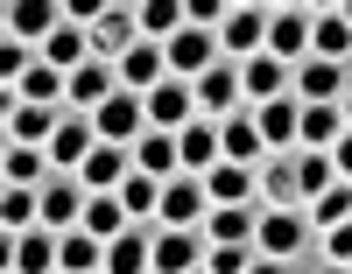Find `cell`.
Masks as SVG:
<instances>
[{
    "label": "cell",
    "instance_id": "26",
    "mask_svg": "<svg viewBox=\"0 0 352 274\" xmlns=\"http://www.w3.org/2000/svg\"><path fill=\"white\" fill-rule=\"evenodd\" d=\"M261 204L268 211H289V204H303V190H296V148L289 155H261Z\"/></svg>",
    "mask_w": 352,
    "mask_h": 274
},
{
    "label": "cell",
    "instance_id": "5",
    "mask_svg": "<svg viewBox=\"0 0 352 274\" xmlns=\"http://www.w3.org/2000/svg\"><path fill=\"white\" fill-rule=\"evenodd\" d=\"M212 218V197H204V176H169L162 183V211H155V225H176V232H190V225H204Z\"/></svg>",
    "mask_w": 352,
    "mask_h": 274
},
{
    "label": "cell",
    "instance_id": "25",
    "mask_svg": "<svg viewBox=\"0 0 352 274\" xmlns=\"http://www.w3.org/2000/svg\"><path fill=\"white\" fill-rule=\"evenodd\" d=\"M127 176H134V148H113V141H99L92 155H85V169H78L85 190H120Z\"/></svg>",
    "mask_w": 352,
    "mask_h": 274
},
{
    "label": "cell",
    "instance_id": "8",
    "mask_svg": "<svg viewBox=\"0 0 352 274\" xmlns=\"http://www.w3.org/2000/svg\"><path fill=\"white\" fill-rule=\"evenodd\" d=\"M43 225L50 232H78V218H85V204H92V190H85V183L71 176V169H56L50 183H43Z\"/></svg>",
    "mask_w": 352,
    "mask_h": 274
},
{
    "label": "cell",
    "instance_id": "6",
    "mask_svg": "<svg viewBox=\"0 0 352 274\" xmlns=\"http://www.w3.org/2000/svg\"><path fill=\"white\" fill-rule=\"evenodd\" d=\"M268 49V8H226L219 21V56L226 64H247V56Z\"/></svg>",
    "mask_w": 352,
    "mask_h": 274
},
{
    "label": "cell",
    "instance_id": "36",
    "mask_svg": "<svg viewBox=\"0 0 352 274\" xmlns=\"http://www.w3.org/2000/svg\"><path fill=\"white\" fill-rule=\"evenodd\" d=\"M120 204H127V218H134V225H155V211H162V183L134 169V176L120 183Z\"/></svg>",
    "mask_w": 352,
    "mask_h": 274
},
{
    "label": "cell",
    "instance_id": "32",
    "mask_svg": "<svg viewBox=\"0 0 352 274\" xmlns=\"http://www.w3.org/2000/svg\"><path fill=\"white\" fill-rule=\"evenodd\" d=\"M92 239H120L134 218H127V204H120V190H92V204H85V218H78Z\"/></svg>",
    "mask_w": 352,
    "mask_h": 274
},
{
    "label": "cell",
    "instance_id": "11",
    "mask_svg": "<svg viewBox=\"0 0 352 274\" xmlns=\"http://www.w3.org/2000/svg\"><path fill=\"white\" fill-rule=\"evenodd\" d=\"M190 119H204V113H197V91H190L184 78H162V84L148 91V127H155V134H184Z\"/></svg>",
    "mask_w": 352,
    "mask_h": 274
},
{
    "label": "cell",
    "instance_id": "42",
    "mask_svg": "<svg viewBox=\"0 0 352 274\" xmlns=\"http://www.w3.org/2000/svg\"><path fill=\"white\" fill-rule=\"evenodd\" d=\"M331 162H338V183H352V127L338 134V148H331Z\"/></svg>",
    "mask_w": 352,
    "mask_h": 274
},
{
    "label": "cell",
    "instance_id": "7",
    "mask_svg": "<svg viewBox=\"0 0 352 274\" xmlns=\"http://www.w3.org/2000/svg\"><path fill=\"white\" fill-rule=\"evenodd\" d=\"M64 21H71V8H56V0H14V8H8V43L43 49Z\"/></svg>",
    "mask_w": 352,
    "mask_h": 274
},
{
    "label": "cell",
    "instance_id": "31",
    "mask_svg": "<svg viewBox=\"0 0 352 274\" xmlns=\"http://www.w3.org/2000/svg\"><path fill=\"white\" fill-rule=\"evenodd\" d=\"M134 169L141 176H155V183H169V176H184V155H176V134H141L134 141Z\"/></svg>",
    "mask_w": 352,
    "mask_h": 274
},
{
    "label": "cell",
    "instance_id": "23",
    "mask_svg": "<svg viewBox=\"0 0 352 274\" xmlns=\"http://www.w3.org/2000/svg\"><path fill=\"white\" fill-rule=\"evenodd\" d=\"M36 56H43L50 71H64V78H71V71L92 64V28H85V21H64V28H56V36L36 49Z\"/></svg>",
    "mask_w": 352,
    "mask_h": 274
},
{
    "label": "cell",
    "instance_id": "13",
    "mask_svg": "<svg viewBox=\"0 0 352 274\" xmlns=\"http://www.w3.org/2000/svg\"><path fill=\"white\" fill-rule=\"evenodd\" d=\"M352 91V64H324V56H303L296 64V99L303 106H338Z\"/></svg>",
    "mask_w": 352,
    "mask_h": 274
},
{
    "label": "cell",
    "instance_id": "39",
    "mask_svg": "<svg viewBox=\"0 0 352 274\" xmlns=\"http://www.w3.org/2000/svg\"><path fill=\"white\" fill-rule=\"evenodd\" d=\"M0 225H8V232L43 225V197H36V190H21V183H8V197H0Z\"/></svg>",
    "mask_w": 352,
    "mask_h": 274
},
{
    "label": "cell",
    "instance_id": "21",
    "mask_svg": "<svg viewBox=\"0 0 352 274\" xmlns=\"http://www.w3.org/2000/svg\"><path fill=\"white\" fill-rule=\"evenodd\" d=\"M219 155L226 162H247V169L268 155V141H261V127H254V106H240V113L219 119Z\"/></svg>",
    "mask_w": 352,
    "mask_h": 274
},
{
    "label": "cell",
    "instance_id": "1",
    "mask_svg": "<svg viewBox=\"0 0 352 274\" xmlns=\"http://www.w3.org/2000/svg\"><path fill=\"white\" fill-rule=\"evenodd\" d=\"M254 247L268 253V260H296L317 247V225H310V204H289V211H268L261 204V232H254Z\"/></svg>",
    "mask_w": 352,
    "mask_h": 274
},
{
    "label": "cell",
    "instance_id": "43",
    "mask_svg": "<svg viewBox=\"0 0 352 274\" xmlns=\"http://www.w3.org/2000/svg\"><path fill=\"white\" fill-rule=\"evenodd\" d=\"M247 274H296V260H268V253H254V267Z\"/></svg>",
    "mask_w": 352,
    "mask_h": 274
},
{
    "label": "cell",
    "instance_id": "41",
    "mask_svg": "<svg viewBox=\"0 0 352 274\" xmlns=\"http://www.w3.org/2000/svg\"><path fill=\"white\" fill-rule=\"evenodd\" d=\"M317 247H324V260H352V218L331 225V232H317Z\"/></svg>",
    "mask_w": 352,
    "mask_h": 274
},
{
    "label": "cell",
    "instance_id": "14",
    "mask_svg": "<svg viewBox=\"0 0 352 274\" xmlns=\"http://www.w3.org/2000/svg\"><path fill=\"white\" fill-rule=\"evenodd\" d=\"M204 253H212L204 225H190V232L162 225V232H155V274H197V267H204Z\"/></svg>",
    "mask_w": 352,
    "mask_h": 274
},
{
    "label": "cell",
    "instance_id": "27",
    "mask_svg": "<svg viewBox=\"0 0 352 274\" xmlns=\"http://www.w3.org/2000/svg\"><path fill=\"white\" fill-rule=\"evenodd\" d=\"M113 71H120V84H127V91H141V99H148V91L169 78V56H162V43H134Z\"/></svg>",
    "mask_w": 352,
    "mask_h": 274
},
{
    "label": "cell",
    "instance_id": "9",
    "mask_svg": "<svg viewBox=\"0 0 352 274\" xmlns=\"http://www.w3.org/2000/svg\"><path fill=\"white\" fill-rule=\"evenodd\" d=\"M141 43V8H127V0H113V8H99L92 21V56H106V64H120V56Z\"/></svg>",
    "mask_w": 352,
    "mask_h": 274
},
{
    "label": "cell",
    "instance_id": "28",
    "mask_svg": "<svg viewBox=\"0 0 352 274\" xmlns=\"http://www.w3.org/2000/svg\"><path fill=\"white\" fill-rule=\"evenodd\" d=\"M310 56H324V64H352V21L338 8H317L310 14Z\"/></svg>",
    "mask_w": 352,
    "mask_h": 274
},
{
    "label": "cell",
    "instance_id": "16",
    "mask_svg": "<svg viewBox=\"0 0 352 274\" xmlns=\"http://www.w3.org/2000/svg\"><path fill=\"white\" fill-rule=\"evenodd\" d=\"M92 148H99L92 113H64V119H56V134H50V162H56V169H71V176H78Z\"/></svg>",
    "mask_w": 352,
    "mask_h": 274
},
{
    "label": "cell",
    "instance_id": "17",
    "mask_svg": "<svg viewBox=\"0 0 352 274\" xmlns=\"http://www.w3.org/2000/svg\"><path fill=\"white\" fill-rule=\"evenodd\" d=\"M190 91H197V113H204V119H226V113H240V106H247V91H240V64H212Z\"/></svg>",
    "mask_w": 352,
    "mask_h": 274
},
{
    "label": "cell",
    "instance_id": "33",
    "mask_svg": "<svg viewBox=\"0 0 352 274\" xmlns=\"http://www.w3.org/2000/svg\"><path fill=\"white\" fill-rule=\"evenodd\" d=\"M338 134H345V113L338 106H303V119H296V148H338Z\"/></svg>",
    "mask_w": 352,
    "mask_h": 274
},
{
    "label": "cell",
    "instance_id": "18",
    "mask_svg": "<svg viewBox=\"0 0 352 274\" xmlns=\"http://www.w3.org/2000/svg\"><path fill=\"white\" fill-rule=\"evenodd\" d=\"M155 232L162 225H127L120 239H106V274H155Z\"/></svg>",
    "mask_w": 352,
    "mask_h": 274
},
{
    "label": "cell",
    "instance_id": "22",
    "mask_svg": "<svg viewBox=\"0 0 352 274\" xmlns=\"http://www.w3.org/2000/svg\"><path fill=\"white\" fill-rule=\"evenodd\" d=\"M113 91H120V71H113L106 56H92L85 71H71V106H64V113H99Z\"/></svg>",
    "mask_w": 352,
    "mask_h": 274
},
{
    "label": "cell",
    "instance_id": "19",
    "mask_svg": "<svg viewBox=\"0 0 352 274\" xmlns=\"http://www.w3.org/2000/svg\"><path fill=\"white\" fill-rule=\"evenodd\" d=\"M8 99H21V106H56V113H64V106H71V78H64V71H50L43 56H36V64H28V71L8 84Z\"/></svg>",
    "mask_w": 352,
    "mask_h": 274
},
{
    "label": "cell",
    "instance_id": "4",
    "mask_svg": "<svg viewBox=\"0 0 352 274\" xmlns=\"http://www.w3.org/2000/svg\"><path fill=\"white\" fill-rule=\"evenodd\" d=\"M92 127H99V141H113V148H134L141 134H148V99H141V91H113V99L92 113Z\"/></svg>",
    "mask_w": 352,
    "mask_h": 274
},
{
    "label": "cell",
    "instance_id": "30",
    "mask_svg": "<svg viewBox=\"0 0 352 274\" xmlns=\"http://www.w3.org/2000/svg\"><path fill=\"white\" fill-rule=\"evenodd\" d=\"M176 155H184V169H190V176L219 169V162H226V155H219V119H190V127L176 134Z\"/></svg>",
    "mask_w": 352,
    "mask_h": 274
},
{
    "label": "cell",
    "instance_id": "15",
    "mask_svg": "<svg viewBox=\"0 0 352 274\" xmlns=\"http://www.w3.org/2000/svg\"><path fill=\"white\" fill-rule=\"evenodd\" d=\"M240 91H247V106H275V99L296 91V71L275 64V56L261 49V56H247V64H240Z\"/></svg>",
    "mask_w": 352,
    "mask_h": 274
},
{
    "label": "cell",
    "instance_id": "3",
    "mask_svg": "<svg viewBox=\"0 0 352 274\" xmlns=\"http://www.w3.org/2000/svg\"><path fill=\"white\" fill-rule=\"evenodd\" d=\"M8 274H64V232L50 225L8 232Z\"/></svg>",
    "mask_w": 352,
    "mask_h": 274
},
{
    "label": "cell",
    "instance_id": "46",
    "mask_svg": "<svg viewBox=\"0 0 352 274\" xmlns=\"http://www.w3.org/2000/svg\"><path fill=\"white\" fill-rule=\"evenodd\" d=\"M197 274H204V267H197Z\"/></svg>",
    "mask_w": 352,
    "mask_h": 274
},
{
    "label": "cell",
    "instance_id": "20",
    "mask_svg": "<svg viewBox=\"0 0 352 274\" xmlns=\"http://www.w3.org/2000/svg\"><path fill=\"white\" fill-rule=\"evenodd\" d=\"M0 106H8V141L14 148H50V134H56V106H21V99H8L0 91Z\"/></svg>",
    "mask_w": 352,
    "mask_h": 274
},
{
    "label": "cell",
    "instance_id": "12",
    "mask_svg": "<svg viewBox=\"0 0 352 274\" xmlns=\"http://www.w3.org/2000/svg\"><path fill=\"white\" fill-rule=\"evenodd\" d=\"M261 169V162H254ZM247 162H219L204 169V197H212V211H240V204H261V176Z\"/></svg>",
    "mask_w": 352,
    "mask_h": 274
},
{
    "label": "cell",
    "instance_id": "35",
    "mask_svg": "<svg viewBox=\"0 0 352 274\" xmlns=\"http://www.w3.org/2000/svg\"><path fill=\"white\" fill-rule=\"evenodd\" d=\"M338 183V162L324 155V148H296V190H303V204H317Z\"/></svg>",
    "mask_w": 352,
    "mask_h": 274
},
{
    "label": "cell",
    "instance_id": "10",
    "mask_svg": "<svg viewBox=\"0 0 352 274\" xmlns=\"http://www.w3.org/2000/svg\"><path fill=\"white\" fill-rule=\"evenodd\" d=\"M310 14L317 8H268V56H275V64L296 71L310 56Z\"/></svg>",
    "mask_w": 352,
    "mask_h": 274
},
{
    "label": "cell",
    "instance_id": "38",
    "mask_svg": "<svg viewBox=\"0 0 352 274\" xmlns=\"http://www.w3.org/2000/svg\"><path fill=\"white\" fill-rule=\"evenodd\" d=\"M184 28V0H141V43H169Z\"/></svg>",
    "mask_w": 352,
    "mask_h": 274
},
{
    "label": "cell",
    "instance_id": "40",
    "mask_svg": "<svg viewBox=\"0 0 352 274\" xmlns=\"http://www.w3.org/2000/svg\"><path fill=\"white\" fill-rule=\"evenodd\" d=\"M254 267V247H212L204 253V274H247Z\"/></svg>",
    "mask_w": 352,
    "mask_h": 274
},
{
    "label": "cell",
    "instance_id": "34",
    "mask_svg": "<svg viewBox=\"0 0 352 274\" xmlns=\"http://www.w3.org/2000/svg\"><path fill=\"white\" fill-rule=\"evenodd\" d=\"M0 162H8V183H21V190H43V183L56 176L50 148H14V141H8V155H0Z\"/></svg>",
    "mask_w": 352,
    "mask_h": 274
},
{
    "label": "cell",
    "instance_id": "2",
    "mask_svg": "<svg viewBox=\"0 0 352 274\" xmlns=\"http://www.w3.org/2000/svg\"><path fill=\"white\" fill-rule=\"evenodd\" d=\"M162 56H169V78H184V84H197L212 64H226L219 56V28H190V21L162 43Z\"/></svg>",
    "mask_w": 352,
    "mask_h": 274
},
{
    "label": "cell",
    "instance_id": "24",
    "mask_svg": "<svg viewBox=\"0 0 352 274\" xmlns=\"http://www.w3.org/2000/svg\"><path fill=\"white\" fill-rule=\"evenodd\" d=\"M296 119H303L296 91L275 99V106H254V127H261V141H268V155H289V148H296Z\"/></svg>",
    "mask_w": 352,
    "mask_h": 274
},
{
    "label": "cell",
    "instance_id": "45",
    "mask_svg": "<svg viewBox=\"0 0 352 274\" xmlns=\"http://www.w3.org/2000/svg\"><path fill=\"white\" fill-rule=\"evenodd\" d=\"M338 113H345V127H352V91H345V99H338Z\"/></svg>",
    "mask_w": 352,
    "mask_h": 274
},
{
    "label": "cell",
    "instance_id": "29",
    "mask_svg": "<svg viewBox=\"0 0 352 274\" xmlns=\"http://www.w3.org/2000/svg\"><path fill=\"white\" fill-rule=\"evenodd\" d=\"M254 232H261V204L212 211V218H204V239H212V247H254ZM254 253H261V247H254Z\"/></svg>",
    "mask_w": 352,
    "mask_h": 274
},
{
    "label": "cell",
    "instance_id": "44",
    "mask_svg": "<svg viewBox=\"0 0 352 274\" xmlns=\"http://www.w3.org/2000/svg\"><path fill=\"white\" fill-rule=\"evenodd\" d=\"M317 274H352V260H324V267H317Z\"/></svg>",
    "mask_w": 352,
    "mask_h": 274
},
{
    "label": "cell",
    "instance_id": "37",
    "mask_svg": "<svg viewBox=\"0 0 352 274\" xmlns=\"http://www.w3.org/2000/svg\"><path fill=\"white\" fill-rule=\"evenodd\" d=\"M64 274H106V239H92V232H64Z\"/></svg>",
    "mask_w": 352,
    "mask_h": 274
}]
</instances>
